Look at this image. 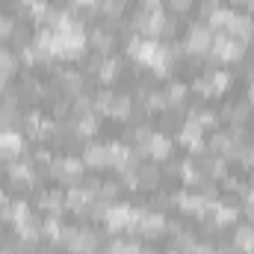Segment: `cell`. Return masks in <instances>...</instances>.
Segmentation results:
<instances>
[{
  "mask_svg": "<svg viewBox=\"0 0 254 254\" xmlns=\"http://www.w3.org/2000/svg\"><path fill=\"white\" fill-rule=\"evenodd\" d=\"M172 148H175V142H172L166 133H151V139H148L145 145H139L136 151H139V154H148L151 160H166V157L172 154Z\"/></svg>",
  "mask_w": 254,
  "mask_h": 254,
  "instance_id": "6",
  "label": "cell"
},
{
  "mask_svg": "<svg viewBox=\"0 0 254 254\" xmlns=\"http://www.w3.org/2000/svg\"><path fill=\"white\" fill-rule=\"evenodd\" d=\"M204 175H207V178H213V181L228 178V160H225V157H219V154H210V157H207V163H204Z\"/></svg>",
  "mask_w": 254,
  "mask_h": 254,
  "instance_id": "18",
  "label": "cell"
},
{
  "mask_svg": "<svg viewBox=\"0 0 254 254\" xmlns=\"http://www.w3.org/2000/svg\"><path fill=\"white\" fill-rule=\"evenodd\" d=\"M243 207H246V213L254 219V190H243Z\"/></svg>",
  "mask_w": 254,
  "mask_h": 254,
  "instance_id": "35",
  "label": "cell"
},
{
  "mask_svg": "<svg viewBox=\"0 0 254 254\" xmlns=\"http://www.w3.org/2000/svg\"><path fill=\"white\" fill-rule=\"evenodd\" d=\"M166 107H169L166 92H148V95H145V110H148V113H163Z\"/></svg>",
  "mask_w": 254,
  "mask_h": 254,
  "instance_id": "26",
  "label": "cell"
},
{
  "mask_svg": "<svg viewBox=\"0 0 254 254\" xmlns=\"http://www.w3.org/2000/svg\"><path fill=\"white\" fill-rule=\"evenodd\" d=\"M113 101H116V95L113 92H101V95H95V101H92V113L95 116H110V110H113Z\"/></svg>",
  "mask_w": 254,
  "mask_h": 254,
  "instance_id": "27",
  "label": "cell"
},
{
  "mask_svg": "<svg viewBox=\"0 0 254 254\" xmlns=\"http://www.w3.org/2000/svg\"><path fill=\"white\" fill-rule=\"evenodd\" d=\"M136 175H139V187H145V190H151V187L160 184V169L157 166H139Z\"/></svg>",
  "mask_w": 254,
  "mask_h": 254,
  "instance_id": "24",
  "label": "cell"
},
{
  "mask_svg": "<svg viewBox=\"0 0 254 254\" xmlns=\"http://www.w3.org/2000/svg\"><path fill=\"white\" fill-rule=\"evenodd\" d=\"M231 80H234V77H231V71H222V68H219V71H210V83H213V95H222V92H225V89L231 86Z\"/></svg>",
  "mask_w": 254,
  "mask_h": 254,
  "instance_id": "28",
  "label": "cell"
},
{
  "mask_svg": "<svg viewBox=\"0 0 254 254\" xmlns=\"http://www.w3.org/2000/svg\"><path fill=\"white\" fill-rule=\"evenodd\" d=\"M6 83H9V74H0V92L6 89Z\"/></svg>",
  "mask_w": 254,
  "mask_h": 254,
  "instance_id": "39",
  "label": "cell"
},
{
  "mask_svg": "<svg viewBox=\"0 0 254 254\" xmlns=\"http://www.w3.org/2000/svg\"><path fill=\"white\" fill-rule=\"evenodd\" d=\"M15 36V21L12 18H0V39H9Z\"/></svg>",
  "mask_w": 254,
  "mask_h": 254,
  "instance_id": "34",
  "label": "cell"
},
{
  "mask_svg": "<svg viewBox=\"0 0 254 254\" xmlns=\"http://www.w3.org/2000/svg\"><path fill=\"white\" fill-rule=\"evenodd\" d=\"M190 119H192V122H198L204 130H213V127H219V116H216V113H210V110H195Z\"/></svg>",
  "mask_w": 254,
  "mask_h": 254,
  "instance_id": "29",
  "label": "cell"
},
{
  "mask_svg": "<svg viewBox=\"0 0 254 254\" xmlns=\"http://www.w3.org/2000/svg\"><path fill=\"white\" fill-rule=\"evenodd\" d=\"M95 198H98V195H92L86 187H68V192H65V207H68L71 213H86Z\"/></svg>",
  "mask_w": 254,
  "mask_h": 254,
  "instance_id": "8",
  "label": "cell"
},
{
  "mask_svg": "<svg viewBox=\"0 0 254 254\" xmlns=\"http://www.w3.org/2000/svg\"><path fill=\"white\" fill-rule=\"evenodd\" d=\"M166 98H169V104L172 107H184L187 104V86L184 83H169V89H166Z\"/></svg>",
  "mask_w": 254,
  "mask_h": 254,
  "instance_id": "25",
  "label": "cell"
},
{
  "mask_svg": "<svg viewBox=\"0 0 254 254\" xmlns=\"http://www.w3.org/2000/svg\"><path fill=\"white\" fill-rule=\"evenodd\" d=\"M178 207H181L184 213H195V216H201V213L210 210V201H207L198 190H184L181 195H178Z\"/></svg>",
  "mask_w": 254,
  "mask_h": 254,
  "instance_id": "10",
  "label": "cell"
},
{
  "mask_svg": "<svg viewBox=\"0 0 254 254\" xmlns=\"http://www.w3.org/2000/svg\"><path fill=\"white\" fill-rule=\"evenodd\" d=\"M249 104H252V107H254V83H252V86H249Z\"/></svg>",
  "mask_w": 254,
  "mask_h": 254,
  "instance_id": "40",
  "label": "cell"
},
{
  "mask_svg": "<svg viewBox=\"0 0 254 254\" xmlns=\"http://www.w3.org/2000/svg\"><path fill=\"white\" fill-rule=\"evenodd\" d=\"M210 54H213L219 63H237V60H243L246 45H243V42H237V39H231L228 33H222V36H216V39H213Z\"/></svg>",
  "mask_w": 254,
  "mask_h": 254,
  "instance_id": "4",
  "label": "cell"
},
{
  "mask_svg": "<svg viewBox=\"0 0 254 254\" xmlns=\"http://www.w3.org/2000/svg\"><path fill=\"white\" fill-rule=\"evenodd\" d=\"M213 39H216V33L207 27V24H192L190 36H187V51H190L192 57H201V54H210V48H213Z\"/></svg>",
  "mask_w": 254,
  "mask_h": 254,
  "instance_id": "5",
  "label": "cell"
},
{
  "mask_svg": "<svg viewBox=\"0 0 254 254\" xmlns=\"http://www.w3.org/2000/svg\"><path fill=\"white\" fill-rule=\"evenodd\" d=\"M119 71H122V63H119V57H104L101 63H98V77H101V83H113L116 77H119Z\"/></svg>",
  "mask_w": 254,
  "mask_h": 254,
  "instance_id": "19",
  "label": "cell"
},
{
  "mask_svg": "<svg viewBox=\"0 0 254 254\" xmlns=\"http://www.w3.org/2000/svg\"><path fill=\"white\" fill-rule=\"evenodd\" d=\"M89 45L98 48L101 57H107L110 48H113V33H110V30H92V33H89Z\"/></svg>",
  "mask_w": 254,
  "mask_h": 254,
  "instance_id": "21",
  "label": "cell"
},
{
  "mask_svg": "<svg viewBox=\"0 0 254 254\" xmlns=\"http://www.w3.org/2000/svg\"><path fill=\"white\" fill-rule=\"evenodd\" d=\"M130 113H133V98H130V95H116L110 116H113V119H130Z\"/></svg>",
  "mask_w": 254,
  "mask_h": 254,
  "instance_id": "23",
  "label": "cell"
},
{
  "mask_svg": "<svg viewBox=\"0 0 254 254\" xmlns=\"http://www.w3.org/2000/svg\"><path fill=\"white\" fill-rule=\"evenodd\" d=\"M181 145H187L192 154H201L207 145H204V127L198 125V122H187V125L181 127Z\"/></svg>",
  "mask_w": 254,
  "mask_h": 254,
  "instance_id": "9",
  "label": "cell"
},
{
  "mask_svg": "<svg viewBox=\"0 0 254 254\" xmlns=\"http://www.w3.org/2000/svg\"><path fill=\"white\" fill-rule=\"evenodd\" d=\"M163 231H169V222H166V216L160 213V210H142V219H139V228H136V234H142V237H160Z\"/></svg>",
  "mask_w": 254,
  "mask_h": 254,
  "instance_id": "7",
  "label": "cell"
},
{
  "mask_svg": "<svg viewBox=\"0 0 254 254\" xmlns=\"http://www.w3.org/2000/svg\"><path fill=\"white\" fill-rule=\"evenodd\" d=\"M237 6H254V0H234Z\"/></svg>",
  "mask_w": 254,
  "mask_h": 254,
  "instance_id": "41",
  "label": "cell"
},
{
  "mask_svg": "<svg viewBox=\"0 0 254 254\" xmlns=\"http://www.w3.org/2000/svg\"><path fill=\"white\" fill-rule=\"evenodd\" d=\"M225 33L231 36V39H237V42H249L252 39V33H254V21L252 18H246V15H237L234 12V18H231V24L225 27Z\"/></svg>",
  "mask_w": 254,
  "mask_h": 254,
  "instance_id": "11",
  "label": "cell"
},
{
  "mask_svg": "<svg viewBox=\"0 0 254 254\" xmlns=\"http://www.w3.org/2000/svg\"><path fill=\"white\" fill-rule=\"evenodd\" d=\"M39 207L48 210V213H60V210L65 207V192H42Z\"/></svg>",
  "mask_w": 254,
  "mask_h": 254,
  "instance_id": "22",
  "label": "cell"
},
{
  "mask_svg": "<svg viewBox=\"0 0 254 254\" xmlns=\"http://www.w3.org/2000/svg\"><path fill=\"white\" fill-rule=\"evenodd\" d=\"M6 201H9V198H6V192L0 190V207H3V204H6Z\"/></svg>",
  "mask_w": 254,
  "mask_h": 254,
  "instance_id": "42",
  "label": "cell"
},
{
  "mask_svg": "<svg viewBox=\"0 0 254 254\" xmlns=\"http://www.w3.org/2000/svg\"><path fill=\"white\" fill-rule=\"evenodd\" d=\"M0 216L6 219V222H12V225H21V222H27L30 219V207L24 204V201H6L3 207H0Z\"/></svg>",
  "mask_w": 254,
  "mask_h": 254,
  "instance_id": "15",
  "label": "cell"
},
{
  "mask_svg": "<svg viewBox=\"0 0 254 254\" xmlns=\"http://www.w3.org/2000/svg\"><path fill=\"white\" fill-rule=\"evenodd\" d=\"M21 148H24V139L15 133V130H6V127H0V157H18L21 154Z\"/></svg>",
  "mask_w": 254,
  "mask_h": 254,
  "instance_id": "12",
  "label": "cell"
},
{
  "mask_svg": "<svg viewBox=\"0 0 254 254\" xmlns=\"http://www.w3.org/2000/svg\"><path fill=\"white\" fill-rule=\"evenodd\" d=\"M249 113H252L249 104H234V107L228 110V119H231V125H243V122L249 119Z\"/></svg>",
  "mask_w": 254,
  "mask_h": 254,
  "instance_id": "30",
  "label": "cell"
},
{
  "mask_svg": "<svg viewBox=\"0 0 254 254\" xmlns=\"http://www.w3.org/2000/svg\"><path fill=\"white\" fill-rule=\"evenodd\" d=\"M192 89L198 92V95H204V98H210L213 95V83H210V74H201L195 83H192Z\"/></svg>",
  "mask_w": 254,
  "mask_h": 254,
  "instance_id": "33",
  "label": "cell"
},
{
  "mask_svg": "<svg viewBox=\"0 0 254 254\" xmlns=\"http://www.w3.org/2000/svg\"><path fill=\"white\" fill-rule=\"evenodd\" d=\"M63 86H65V92L77 95V92L83 89V77H80V74H74V71H65V74H63Z\"/></svg>",
  "mask_w": 254,
  "mask_h": 254,
  "instance_id": "31",
  "label": "cell"
},
{
  "mask_svg": "<svg viewBox=\"0 0 254 254\" xmlns=\"http://www.w3.org/2000/svg\"><path fill=\"white\" fill-rule=\"evenodd\" d=\"M166 12L163 9H142L139 15H136V21H133V27H136V33L142 36V39H157L163 30H166Z\"/></svg>",
  "mask_w": 254,
  "mask_h": 254,
  "instance_id": "2",
  "label": "cell"
},
{
  "mask_svg": "<svg viewBox=\"0 0 254 254\" xmlns=\"http://www.w3.org/2000/svg\"><path fill=\"white\" fill-rule=\"evenodd\" d=\"M145 9H160V0H142Z\"/></svg>",
  "mask_w": 254,
  "mask_h": 254,
  "instance_id": "38",
  "label": "cell"
},
{
  "mask_svg": "<svg viewBox=\"0 0 254 254\" xmlns=\"http://www.w3.org/2000/svg\"><path fill=\"white\" fill-rule=\"evenodd\" d=\"M166 3H169V9H175V12H190L195 0H166Z\"/></svg>",
  "mask_w": 254,
  "mask_h": 254,
  "instance_id": "36",
  "label": "cell"
},
{
  "mask_svg": "<svg viewBox=\"0 0 254 254\" xmlns=\"http://www.w3.org/2000/svg\"><path fill=\"white\" fill-rule=\"evenodd\" d=\"M15 68H18V57L12 51H3L0 48V74H12Z\"/></svg>",
  "mask_w": 254,
  "mask_h": 254,
  "instance_id": "32",
  "label": "cell"
},
{
  "mask_svg": "<svg viewBox=\"0 0 254 254\" xmlns=\"http://www.w3.org/2000/svg\"><path fill=\"white\" fill-rule=\"evenodd\" d=\"M71 6H77V9H95L98 0H71Z\"/></svg>",
  "mask_w": 254,
  "mask_h": 254,
  "instance_id": "37",
  "label": "cell"
},
{
  "mask_svg": "<svg viewBox=\"0 0 254 254\" xmlns=\"http://www.w3.org/2000/svg\"><path fill=\"white\" fill-rule=\"evenodd\" d=\"M210 210H213V222H216L219 228H228V225H234V222L240 219V207H231V204H219V201H213Z\"/></svg>",
  "mask_w": 254,
  "mask_h": 254,
  "instance_id": "13",
  "label": "cell"
},
{
  "mask_svg": "<svg viewBox=\"0 0 254 254\" xmlns=\"http://www.w3.org/2000/svg\"><path fill=\"white\" fill-rule=\"evenodd\" d=\"M207 3H219V0H207Z\"/></svg>",
  "mask_w": 254,
  "mask_h": 254,
  "instance_id": "43",
  "label": "cell"
},
{
  "mask_svg": "<svg viewBox=\"0 0 254 254\" xmlns=\"http://www.w3.org/2000/svg\"><path fill=\"white\" fill-rule=\"evenodd\" d=\"M234 246L240 254H254V225H240L234 234Z\"/></svg>",
  "mask_w": 254,
  "mask_h": 254,
  "instance_id": "17",
  "label": "cell"
},
{
  "mask_svg": "<svg viewBox=\"0 0 254 254\" xmlns=\"http://www.w3.org/2000/svg\"><path fill=\"white\" fill-rule=\"evenodd\" d=\"M83 166H86V169H104V166H110L107 145H89V148L83 151Z\"/></svg>",
  "mask_w": 254,
  "mask_h": 254,
  "instance_id": "14",
  "label": "cell"
},
{
  "mask_svg": "<svg viewBox=\"0 0 254 254\" xmlns=\"http://www.w3.org/2000/svg\"><path fill=\"white\" fill-rule=\"evenodd\" d=\"M9 178H12L15 184H33V181H36V172H33L30 163H18V160H12V163H9Z\"/></svg>",
  "mask_w": 254,
  "mask_h": 254,
  "instance_id": "20",
  "label": "cell"
},
{
  "mask_svg": "<svg viewBox=\"0 0 254 254\" xmlns=\"http://www.w3.org/2000/svg\"><path fill=\"white\" fill-rule=\"evenodd\" d=\"M139 219H142V210H133L127 204H107V213H104V222H107V228L113 234H119V231L136 234Z\"/></svg>",
  "mask_w": 254,
  "mask_h": 254,
  "instance_id": "1",
  "label": "cell"
},
{
  "mask_svg": "<svg viewBox=\"0 0 254 254\" xmlns=\"http://www.w3.org/2000/svg\"><path fill=\"white\" fill-rule=\"evenodd\" d=\"M83 172H86V166H83V160H77V157H60V160L51 163V175L60 178L68 187H80Z\"/></svg>",
  "mask_w": 254,
  "mask_h": 254,
  "instance_id": "3",
  "label": "cell"
},
{
  "mask_svg": "<svg viewBox=\"0 0 254 254\" xmlns=\"http://www.w3.org/2000/svg\"><path fill=\"white\" fill-rule=\"evenodd\" d=\"M98 133V116L95 113H83L77 122H74V136L77 139H89Z\"/></svg>",
  "mask_w": 254,
  "mask_h": 254,
  "instance_id": "16",
  "label": "cell"
}]
</instances>
